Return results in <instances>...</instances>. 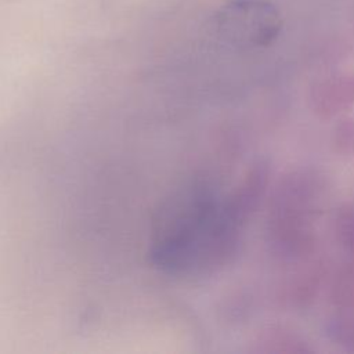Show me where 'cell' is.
Here are the masks:
<instances>
[{"label":"cell","mask_w":354,"mask_h":354,"mask_svg":"<svg viewBox=\"0 0 354 354\" xmlns=\"http://www.w3.org/2000/svg\"><path fill=\"white\" fill-rule=\"evenodd\" d=\"M242 224L205 184L170 192L152 217L151 264L173 278H195L223 267L235 253Z\"/></svg>","instance_id":"6da1fadb"},{"label":"cell","mask_w":354,"mask_h":354,"mask_svg":"<svg viewBox=\"0 0 354 354\" xmlns=\"http://www.w3.org/2000/svg\"><path fill=\"white\" fill-rule=\"evenodd\" d=\"M322 184L313 173L285 177L275 189L268 220L271 245L279 254L300 257L311 250L313 223L318 214Z\"/></svg>","instance_id":"7a4b0ae2"},{"label":"cell","mask_w":354,"mask_h":354,"mask_svg":"<svg viewBox=\"0 0 354 354\" xmlns=\"http://www.w3.org/2000/svg\"><path fill=\"white\" fill-rule=\"evenodd\" d=\"M214 25L231 41L263 47L278 37L282 18L268 0H230L217 10Z\"/></svg>","instance_id":"3957f363"},{"label":"cell","mask_w":354,"mask_h":354,"mask_svg":"<svg viewBox=\"0 0 354 354\" xmlns=\"http://www.w3.org/2000/svg\"><path fill=\"white\" fill-rule=\"evenodd\" d=\"M310 108L322 120L354 106V73H343L318 82L310 91Z\"/></svg>","instance_id":"277c9868"},{"label":"cell","mask_w":354,"mask_h":354,"mask_svg":"<svg viewBox=\"0 0 354 354\" xmlns=\"http://www.w3.org/2000/svg\"><path fill=\"white\" fill-rule=\"evenodd\" d=\"M268 183V167L264 163L253 166L239 185L227 196L232 214L242 224L254 212Z\"/></svg>","instance_id":"5b68a950"},{"label":"cell","mask_w":354,"mask_h":354,"mask_svg":"<svg viewBox=\"0 0 354 354\" xmlns=\"http://www.w3.org/2000/svg\"><path fill=\"white\" fill-rule=\"evenodd\" d=\"M259 344L261 351L270 353H301L308 351L300 336L281 326H271L260 333Z\"/></svg>","instance_id":"8992f818"},{"label":"cell","mask_w":354,"mask_h":354,"mask_svg":"<svg viewBox=\"0 0 354 354\" xmlns=\"http://www.w3.org/2000/svg\"><path fill=\"white\" fill-rule=\"evenodd\" d=\"M333 288L335 303L342 307L354 308V264L340 271Z\"/></svg>","instance_id":"52a82bcc"},{"label":"cell","mask_w":354,"mask_h":354,"mask_svg":"<svg viewBox=\"0 0 354 354\" xmlns=\"http://www.w3.org/2000/svg\"><path fill=\"white\" fill-rule=\"evenodd\" d=\"M328 335L330 339L348 351H354V318L339 317L329 322Z\"/></svg>","instance_id":"ba28073f"},{"label":"cell","mask_w":354,"mask_h":354,"mask_svg":"<svg viewBox=\"0 0 354 354\" xmlns=\"http://www.w3.org/2000/svg\"><path fill=\"white\" fill-rule=\"evenodd\" d=\"M335 152L340 155H354V118H346L335 127L332 134Z\"/></svg>","instance_id":"9c48e42d"},{"label":"cell","mask_w":354,"mask_h":354,"mask_svg":"<svg viewBox=\"0 0 354 354\" xmlns=\"http://www.w3.org/2000/svg\"><path fill=\"white\" fill-rule=\"evenodd\" d=\"M336 234L340 243L354 254V206L343 207L336 217Z\"/></svg>","instance_id":"30bf717a"}]
</instances>
